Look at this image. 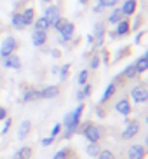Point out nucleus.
Returning a JSON list of instances; mask_svg holds the SVG:
<instances>
[{
	"label": "nucleus",
	"mask_w": 148,
	"mask_h": 159,
	"mask_svg": "<svg viewBox=\"0 0 148 159\" xmlns=\"http://www.w3.org/2000/svg\"><path fill=\"white\" fill-rule=\"evenodd\" d=\"M59 33H61V37H59V42L61 44L72 40V37H73V33H75V25L72 23V21H68V23L65 25V28L61 30Z\"/></svg>",
	"instance_id": "obj_12"
},
{
	"label": "nucleus",
	"mask_w": 148,
	"mask_h": 159,
	"mask_svg": "<svg viewBox=\"0 0 148 159\" xmlns=\"http://www.w3.org/2000/svg\"><path fill=\"white\" fill-rule=\"evenodd\" d=\"M32 42L35 47H42L47 42V32H40V30H33L32 33Z\"/></svg>",
	"instance_id": "obj_15"
},
{
	"label": "nucleus",
	"mask_w": 148,
	"mask_h": 159,
	"mask_svg": "<svg viewBox=\"0 0 148 159\" xmlns=\"http://www.w3.org/2000/svg\"><path fill=\"white\" fill-rule=\"evenodd\" d=\"M23 103H28V102H33V100H38V89H35V88H30V89H26L23 93Z\"/></svg>",
	"instance_id": "obj_21"
},
{
	"label": "nucleus",
	"mask_w": 148,
	"mask_h": 159,
	"mask_svg": "<svg viewBox=\"0 0 148 159\" xmlns=\"http://www.w3.org/2000/svg\"><path fill=\"white\" fill-rule=\"evenodd\" d=\"M87 42L89 44H94V37H93V35H87Z\"/></svg>",
	"instance_id": "obj_42"
},
{
	"label": "nucleus",
	"mask_w": 148,
	"mask_h": 159,
	"mask_svg": "<svg viewBox=\"0 0 148 159\" xmlns=\"http://www.w3.org/2000/svg\"><path fill=\"white\" fill-rule=\"evenodd\" d=\"M30 131H32V122L26 119V121L21 122V126H19V129H18V138L19 140H24V138L30 135Z\"/></svg>",
	"instance_id": "obj_19"
},
{
	"label": "nucleus",
	"mask_w": 148,
	"mask_h": 159,
	"mask_svg": "<svg viewBox=\"0 0 148 159\" xmlns=\"http://www.w3.org/2000/svg\"><path fill=\"white\" fill-rule=\"evenodd\" d=\"M119 2H120V0H98V5H101L103 9H108V7L113 9V7L119 5Z\"/></svg>",
	"instance_id": "obj_28"
},
{
	"label": "nucleus",
	"mask_w": 148,
	"mask_h": 159,
	"mask_svg": "<svg viewBox=\"0 0 148 159\" xmlns=\"http://www.w3.org/2000/svg\"><path fill=\"white\" fill-rule=\"evenodd\" d=\"M32 154H33L32 147H21V149L14 154L12 159H30V157H32Z\"/></svg>",
	"instance_id": "obj_24"
},
{
	"label": "nucleus",
	"mask_w": 148,
	"mask_h": 159,
	"mask_svg": "<svg viewBox=\"0 0 148 159\" xmlns=\"http://www.w3.org/2000/svg\"><path fill=\"white\" fill-rule=\"evenodd\" d=\"M11 25H12L16 30H23V28H24L23 18H21V12H14L12 18H11Z\"/></svg>",
	"instance_id": "obj_25"
},
{
	"label": "nucleus",
	"mask_w": 148,
	"mask_h": 159,
	"mask_svg": "<svg viewBox=\"0 0 148 159\" xmlns=\"http://www.w3.org/2000/svg\"><path fill=\"white\" fill-rule=\"evenodd\" d=\"M82 94H84V98H89V96L93 94V86H91V84H84Z\"/></svg>",
	"instance_id": "obj_34"
},
{
	"label": "nucleus",
	"mask_w": 148,
	"mask_h": 159,
	"mask_svg": "<svg viewBox=\"0 0 148 159\" xmlns=\"http://www.w3.org/2000/svg\"><path fill=\"white\" fill-rule=\"evenodd\" d=\"M129 33H131V21L129 19H122L115 25V32H113L111 37H125Z\"/></svg>",
	"instance_id": "obj_10"
},
{
	"label": "nucleus",
	"mask_w": 148,
	"mask_h": 159,
	"mask_svg": "<svg viewBox=\"0 0 148 159\" xmlns=\"http://www.w3.org/2000/svg\"><path fill=\"white\" fill-rule=\"evenodd\" d=\"M75 98L79 100V102H82V100H84V94H82V91H77V94H75Z\"/></svg>",
	"instance_id": "obj_40"
},
{
	"label": "nucleus",
	"mask_w": 148,
	"mask_h": 159,
	"mask_svg": "<svg viewBox=\"0 0 148 159\" xmlns=\"http://www.w3.org/2000/svg\"><path fill=\"white\" fill-rule=\"evenodd\" d=\"M11 124H12V119H11V117H7V121H5V124H4V129H2V135H5V133L9 131Z\"/></svg>",
	"instance_id": "obj_37"
},
{
	"label": "nucleus",
	"mask_w": 148,
	"mask_h": 159,
	"mask_svg": "<svg viewBox=\"0 0 148 159\" xmlns=\"http://www.w3.org/2000/svg\"><path fill=\"white\" fill-rule=\"evenodd\" d=\"M120 75H122V79H124V80H133L134 77H138V72H136L134 65H127Z\"/></svg>",
	"instance_id": "obj_22"
},
{
	"label": "nucleus",
	"mask_w": 148,
	"mask_h": 159,
	"mask_svg": "<svg viewBox=\"0 0 148 159\" xmlns=\"http://www.w3.org/2000/svg\"><path fill=\"white\" fill-rule=\"evenodd\" d=\"M115 110H117L119 114H122L124 117L129 116L131 110H133V108H131V102H129V98H120V100H119V102L115 103Z\"/></svg>",
	"instance_id": "obj_13"
},
{
	"label": "nucleus",
	"mask_w": 148,
	"mask_h": 159,
	"mask_svg": "<svg viewBox=\"0 0 148 159\" xmlns=\"http://www.w3.org/2000/svg\"><path fill=\"white\" fill-rule=\"evenodd\" d=\"M4 68H12V70H19L21 68V60H19V56H16V54H11V56L4 58Z\"/></svg>",
	"instance_id": "obj_14"
},
{
	"label": "nucleus",
	"mask_w": 148,
	"mask_h": 159,
	"mask_svg": "<svg viewBox=\"0 0 148 159\" xmlns=\"http://www.w3.org/2000/svg\"><path fill=\"white\" fill-rule=\"evenodd\" d=\"M59 94V86H46L44 89H38V100H52Z\"/></svg>",
	"instance_id": "obj_9"
},
{
	"label": "nucleus",
	"mask_w": 148,
	"mask_h": 159,
	"mask_svg": "<svg viewBox=\"0 0 148 159\" xmlns=\"http://www.w3.org/2000/svg\"><path fill=\"white\" fill-rule=\"evenodd\" d=\"M105 35H107V25H105V21H98L94 25V33H93L94 44L98 47H101L105 44Z\"/></svg>",
	"instance_id": "obj_6"
},
{
	"label": "nucleus",
	"mask_w": 148,
	"mask_h": 159,
	"mask_svg": "<svg viewBox=\"0 0 148 159\" xmlns=\"http://www.w3.org/2000/svg\"><path fill=\"white\" fill-rule=\"evenodd\" d=\"M61 128H63V126H61L59 122H58V124H54V128H52V131H51V136H54V138H56V136L59 135Z\"/></svg>",
	"instance_id": "obj_36"
},
{
	"label": "nucleus",
	"mask_w": 148,
	"mask_h": 159,
	"mask_svg": "<svg viewBox=\"0 0 148 159\" xmlns=\"http://www.w3.org/2000/svg\"><path fill=\"white\" fill-rule=\"evenodd\" d=\"M124 19V14H122L120 7H113V11L110 12V16H108V23L110 25H117L119 21H122Z\"/></svg>",
	"instance_id": "obj_20"
},
{
	"label": "nucleus",
	"mask_w": 148,
	"mask_h": 159,
	"mask_svg": "<svg viewBox=\"0 0 148 159\" xmlns=\"http://www.w3.org/2000/svg\"><path fill=\"white\" fill-rule=\"evenodd\" d=\"M77 133L84 135V138L89 142V143H99V140L105 135V129H103L99 124H94V122H84L82 126H79Z\"/></svg>",
	"instance_id": "obj_2"
},
{
	"label": "nucleus",
	"mask_w": 148,
	"mask_h": 159,
	"mask_svg": "<svg viewBox=\"0 0 148 159\" xmlns=\"http://www.w3.org/2000/svg\"><path fill=\"white\" fill-rule=\"evenodd\" d=\"M4 119H7V108L0 107V121H4Z\"/></svg>",
	"instance_id": "obj_38"
},
{
	"label": "nucleus",
	"mask_w": 148,
	"mask_h": 159,
	"mask_svg": "<svg viewBox=\"0 0 148 159\" xmlns=\"http://www.w3.org/2000/svg\"><path fill=\"white\" fill-rule=\"evenodd\" d=\"M44 4H52V0H42Z\"/></svg>",
	"instance_id": "obj_43"
},
{
	"label": "nucleus",
	"mask_w": 148,
	"mask_h": 159,
	"mask_svg": "<svg viewBox=\"0 0 148 159\" xmlns=\"http://www.w3.org/2000/svg\"><path fill=\"white\" fill-rule=\"evenodd\" d=\"M21 18H23L24 28H26V26H32L33 21H35V9H33V7H26L24 11H21Z\"/></svg>",
	"instance_id": "obj_17"
},
{
	"label": "nucleus",
	"mask_w": 148,
	"mask_h": 159,
	"mask_svg": "<svg viewBox=\"0 0 148 159\" xmlns=\"http://www.w3.org/2000/svg\"><path fill=\"white\" fill-rule=\"evenodd\" d=\"M66 23H68V19H66V18H63V16H61V18H58V19H56V21H54V25H52L51 28H54L56 32L59 33L61 30L65 28V25H66Z\"/></svg>",
	"instance_id": "obj_27"
},
{
	"label": "nucleus",
	"mask_w": 148,
	"mask_h": 159,
	"mask_svg": "<svg viewBox=\"0 0 148 159\" xmlns=\"http://www.w3.org/2000/svg\"><path fill=\"white\" fill-rule=\"evenodd\" d=\"M131 98L134 103H145L148 100V89L145 82H139L131 89Z\"/></svg>",
	"instance_id": "obj_4"
},
{
	"label": "nucleus",
	"mask_w": 148,
	"mask_h": 159,
	"mask_svg": "<svg viewBox=\"0 0 148 159\" xmlns=\"http://www.w3.org/2000/svg\"><path fill=\"white\" fill-rule=\"evenodd\" d=\"M99 150H101L99 143H89L87 147H85V152H87V156H91V157H96V156L99 154Z\"/></svg>",
	"instance_id": "obj_26"
},
{
	"label": "nucleus",
	"mask_w": 148,
	"mask_h": 159,
	"mask_svg": "<svg viewBox=\"0 0 148 159\" xmlns=\"http://www.w3.org/2000/svg\"><path fill=\"white\" fill-rule=\"evenodd\" d=\"M117 93V84L115 82H110V84L107 86V89H105V93H103L101 100H99V105H105L107 102H110L111 98H113V94Z\"/></svg>",
	"instance_id": "obj_18"
},
{
	"label": "nucleus",
	"mask_w": 148,
	"mask_h": 159,
	"mask_svg": "<svg viewBox=\"0 0 148 159\" xmlns=\"http://www.w3.org/2000/svg\"><path fill=\"white\" fill-rule=\"evenodd\" d=\"M33 26H35V30H40V32H47V30L51 28V25L47 23V19L44 18V16L35 19V21H33Z\"/></svg>",
	"instance_id": "obj_23"
},
{
	"label": "nucleus",
	"mask_w": 148,
	"mask_h": 159,
	"mask_svg": "<svg viewBox=\"0 0 148 159\" xmlns=\"http://www.w3.org/2000/svg\"><path fill=\"white\" fill-rule=\"evenodd\" d=\"M84 103H79V107L75 108L72 114H66L65 119H63V128H65V135L63 138H70L72 135L77 133L80 126V119H82V112H84Z\"/></svg>",
	"instance_id": "obj_1"
},
{
	"label": "nucleus",
	"mask_w": 148,
	"mask_h": 159,
	"mask_svg": "<svg viewBox=\"0 0 148 159\" xmlns=\"http://www.w3.org/2000/svg\"><path fill=\"white\" fill-rule=\"evenodd\" d=\"M68 74H70V63H66V65H63L59 68V79L61 80H66V79H68Z\"/></svg>",
	"instance_id": "obj_32"
},
{
	"label": "nucleus",
	"mask_w": 148,
	"mask_h": 159,
	"mask_svg": "<svg viewBox=\"0 0 148 159\" xmlns=\"http://www.w3.org/2000/svg\"><path fill=\"white\" fill-rule=\"evenodd\" d=\"M89 0H80V4H87Z\"/></svg>",
	"instance_id": "obj_44"
},
{
	"label": "nucleus",
	"mask_w": 148,
	"mask_h": 159,
	"mask_svg": "<svg viewBox=\"0 0 148 159\" xmlns=\"http://www.w3.org/2000/svg\"><path fill=\"white\" fill-rule=\"evenodd\" d=\"M98 159H117L115 157V154L111 152L110 149H103V150H99V154L96 156Z\"/></svg>",
	"instance_id": "obj_29"
},
{
	"label": "nucleus",
	"mask_w": 148,
	"mask_h": 159,
	"mask_svg": "<svg viewBox=\"0 0 148 159\" xmlns=\"http://www.w3.org/2000/svg\"><path fill=\"white\" fill-rule=\"evenodd\" d=\"M103 11H105V9H103L101 5H94V9H93V12H96V14H99V12H103Z\"/></svg>",
	"instance_id": "obj_39"
},
{
	"label": "nucleus",
	"mask_w": 148,
	"mask_h": 159,
	"mask_svg": "<svg viewBox=\"0 0 148 159\" xmlns=\"http://www.w3.org/2000/svg\"><path fill=\"white\" fill-rule=\"evenodd\" d=\"M125 156H127V159H145L146 157V149H145V145H139V143L129 145Z\"/></svg>",
	"instance_id": "obj_7"
},
{
	"label": "nucleus",
	"mask_w": 148,
	"mask_h": 159,
	"mask_svg": "<svg viewBox=\"0 0 148 159\" xmlns=\"http://www.w3.org/2000/svg\"><path fill=\"white\" fill-rule=\"evenodd\" d=\"M134 65V68H136V72H138V75L139 74H145V72L148 70V52H145L143 56H139L138 60L133 63Z\"/></svg>",
	"instance_id": "obj_16"
},
{
	"label": "nucleus",
	"mask_w": 148,
	"mask_h": 159,
	"mask_svg": "<svg viewBox=\"0 0 148 159\" xmlns=\"http://www.w3.org/2000/svg\"><path fill=\"white\" fill-rule=\"evenodd\" d=\"M136 9H138V0H125L124 4L120 5V11L124 14V18H131L136 12Z\"/></svg>",
	"instance_id": "obj_11"
},
{
	"label": "nucleus",
	"mask_w": 148,
	"mask_h": 159,
	"mask_svg": "<svg viewBox=\"0 0 148 159\" xmlns=\"http://www.w3.org/2000/svg\"><path fill=\"white\" fill-rule=\"evenodd\" d=\"M98 66H99V56L94 54V56L91 58V61H89V68H91V70H98Z\"/></svg>",
	"instance_id": "obj_33"
},
{
	"label": "nucleus",
	"mask_w": 148,
	"mask_h": 159,
	"mask_svg": "<svg viewBox=\"0 0 148 159\" xmlns=\"http://www.w3.org/2000/svg\"><path fill=\"white\" fill-rule=\"evenodd\" d=\"M139 129H141V124H139L138 119L129 121V122H127V126L124 128V131L120 133V138H122V140H133L134 136H138Z\"/></svg>",
	"instance_id": "obj_5"
},
{
	"label": "nucleus",
	"mask_w": 148,
	"mask_h": 159,
	"mask_svg": "<svg viewBox=\"0 0 148 159\" xmlns=\"http://www.w3.org/2000/svg\"><path fill=\"white\" fill-rule=\"evenodd\" d=\"M145 35V32H139L138 33V37H136V44H139V40H141V37Z\"/></svg>",
	"instance_id": "obj_41"
},
{
	"label": "nucleus",
	"mask_w": 148,
	"mask_h": 159,
	"mask_svg": "<svg viewBox=\"0 0 148 159\" xmlns=\"http://www.w3.org/2000/svg\"><path fill=\"white\" fill-rule=\"evenodd\" d=\"M44 147H49V145H52L54 143V136H47V138H42V142H40Z\"/></svg>",
	"instance_id": "obj_35"
},
{
	"label": "nucleus",
	"mask_w": 148,
	"mask_h": 159,
	"mask_svg": "<svg viewBox=\"0 0 148 159\" xmlns=\"http://www.w3.org/2000/svg\"><path fill=\"white\" fill-rule=\"evenodd\" d=\"M87 79H89V70H82L79 74V77H77V84H79V86L87 84Z\"/></svg>",
	"instance_id": "obj_30"
},
{
	"label": "nucleus",
	"mask_w": 148,
	"mask_h": 159,
	"mask_svg": "<svg viewBox=\"0 0 148 159\" xmlns=\"http://www.w3.org/2000/svg\"><path fill=\"white\" fill-rule=\"evenodd\" d=\"M44 18H46V19H47V23L52 26L56 19L61 18V7H59V5H51V4H49V7H46Z\"/></svg>",
	"instance_id": "obj_8"
},
{
	"label": "nucleus",
	"mask_w": 148,
	"mask_h": 159,
	"mask_svg": "<svg viewBox=\"0 0 148 159\" xmlns=\"http://www.w3.org/2000/svg\"><path fill=\"white\" fill-rule=\"evenodd\" d=\"M70 152H72V149H68V147H66V149H61V150H58V152H56L52 159H68Z\"/></svg>",
	"instance_id": "obj_31"
},
{
	"label": "nucleus",
	"mask_w": 148,
	"mask_h": 159,
	"mask_svg": "<svg viewBox=\"0 0 148 159\" xmlns=\"http://www.w3.org/2000/svg\"><path fill=\"white\" fill-rule=\"evenodd\" d=\"M18 47H19V44H18V40H16V37H12V35L5 37L4 42H2V46H0V58L4 60V58L14 54Z\"/></svg>",
	"instance_id": "obj_3"
}]
</instances>
